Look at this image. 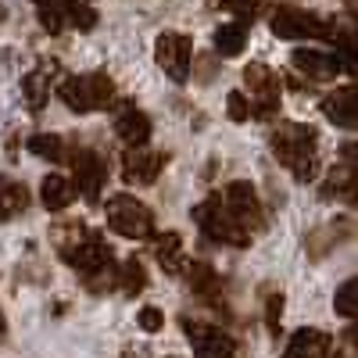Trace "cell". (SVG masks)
<instances>
[{
    "mask_svg": "<svg viewBox=\"0 0 358 358\" xmlns=\"http://www.w3.org/2000/svg\"><path fill=\"white\" fill-rule=\"evenodd\" d=\"M268 147L283 169H290V176L297 183H312L319 176V133L305 122H276Z\"/></svg>",
    "mask_w": 358,
    "mask_h": 358,
    "instance_id": "6da1fadb",
    "label": "cell"
},
{
    "mask_svg": "<svg viewBox=\"0 0 358 358\" xmlns=\"http://www.w3.org/2000/svg\"><path fill=\"white\" fill-rule=\"evenodd\" d=\"M50 241H54L57 255L65 258V265L76 268L79 276H90L94 268H101L104 262H111V248H108V241H104V233L86 229L79 219L57 222V226L50 229Z\"/></svg>",
    "mask_w": 358,
    "mask_h": 358,
    "instance_id": "7a4b0ae2",
    "label": "cell"
},
{
    "mask_svg": "<svg viewBox=\"0 0 358 358\" xmlns=\"http://www.w3.org/2000/svg\"><path fill=\"white\" fill-rule=\"evenodd\" d=\"M57 97L65 101V108H72L76 115L86 111H101L115 101V83L104 72H86V76H65L57 83Z\"/></svg>",
    "mask_w": 358,
    "mask_h": 358,
    "instance_id": "3957f363",
    "label": "cell"
},
{
    "mask_svg": "<svg viewBox=\"0 0 358 358\" xmlns=\"http://www.w3.org/2000/svg\"><path fill=\"white\" fill-rule=\"evenodd\" d=\"M268 29H273L280 40H334V33H337L334 22H326L315 11L294 8V4H280L268 15Z\"/></svg>",
    "mask_w": 358,
    "mask_h": 358,
    "instance_id": "277c9868",
    "label": "cell"
},
{
    "mask_svg": "<svg viewBox=\"0 0 358 358\" xmlns=\"http://www.w3.org/2000/svg\"><path fill=\"white\" fill-rule=\"evenodd\" d=\"M190 219L201 226V233L208 236V241H215V244H226V248H248L251 244V233H244L241 226L233 222V215L226 212V204H222L219 194H212V197H204L201 204H194Z\"/></svg>",
    "mask_w": 358,
    "mask_h": 358,
    "instance_id": "5b68a950",
    "label": "cell"
},
{
    "mask_svg": "<svg viewBox=\"0 0 358 358\" xmlns=\"http://www.w3.org/2000/svg\"><path fill=\"white\" fill-rule=\"evenodd\" d=\"M108 229L126 236V241H151L155 236V215H151V208L140 204L133 194H115L108 201Z\"/></svg>",
    "mask_w": 358,
    "mask_h": 358,
    "instance_id": "8992f818",
    "label": "cell"
},
{
    "mask_svg": "<svg viewBox=\"0 0 358 358\" xmlns=\"http://www.w3.org/2000/svg\"><path fill=\"white\" fill-rule=\"evenodd\" d=\"M222 204L244 233H262L265 229V212H262L258 190L248 183V179H233V183L222 190Z\"/></svg>",
    "mask_w": 358,
    "mask_h": 358,
    "instance_id": "52a82bcc",
    "label": "cell"
},
{
    "mask_svg": "<svg viewBox=\"0 0 358 358\" xmlns=\"http://www.w3.org/2000/svg\"><path fill=\"white\" fill-rule=\"evenodd\" d=\"M244 86H248V101L255 108V118H276V111H280V76L262 62H251L244 69Z\"/></svg>",
    "mask_w": 358,
    "mask_h": 358,
    "instance_id": "ba28073f",
    "label": "cell"
},
{
    "mask_svg": "<svg viewBox=\"0 0 358 358\" xmlns=\"http://www.w3.org/2000/svg\"><path fill=\"white\" fill-rule=\"evenodd\" d=\"M183 334L194 348V358H236V344L226 330H219L215 322H204V319H183Z\"/></svg>",
    "mask_w": 358,
    "mask_h": 358,
    "instance_id": "9c48e42d",
    "label": "cell"
},
{
    "mask_svg": "<svg viewBox=\"0 0 358 358\" xmlns=\"http://www.w3.org/2000/svg\"><path fill=\"white\" fill-rule=\"evenodd\" d=\"M155 57L162 72L172 79V83H187L190 79V69H194V43L187 33H162L158 43H155Z\"/></svg>",
    "mask_w": 358,
    "mask_h": 358,
    "instance_id": "30bf717a",
    "label": "cell"
},
{
    "mask_svg": "<svg viewBox=\"0 0 358 358\" xmlns=\"http://www.w3.org/2000/svg\"><path fill=\"white\" fill-rule=\"evenodd\" d=\"M69 165H72V187L86 197V201H101V190H104V179H108V165L97 151H90V147H76L69 155Z\"/></svg>",
    "mask_w": 358,
    "mask_h": 358,
    "instance_id": "8fae6325",
    "label": "cell"
},
{
    "mask_svg": "<svg viewBox=\"0 0 358 358\" xmlns=\"http://www.w3.org/2000/svg\"><path fill=\"white\" fill-rule=\"evenodd\" d=\"M165 165H169V155L136 143V147H129V151L122 155V179L126 183H136V187H151L155 179L162 176Z\"/></svg>",
    "mask_w": 358,
    "mask_h": 358,
    "instance_id": "7c38bea8",
    "label": "cell"
},
{
    "mask_svg": "<svg viewBox=\"0 0 358 358\" xmlns=\"http://www.w3.org/2000/svg\"><path fill=\"white\" fill-rule=\"evenodd\" d=\"M57 72H62V69H57V62H43V65H36L33 72H29V76L22 79L18 94H22V104H25L29 111L47 108V97H50V90H54Z\"/></svg>",
    "mask_w": 358,
    "mask_h": 358,
    "instance_id": "4fadbf2b",
    "label": "cell"
},
{
    "mask_svg": "<svg viewBox=\"0 0 358 358\" xmlns=\"http://www.w3.org/2000/svg\"><path fill=\"white\" fill-rule=\"evenodd\" d=\"M290 65L301 72L305 79H315V83H326V79H334L341 72V62H337V54H326V50H294L290 54Z\"/></svg>",
    "mask_w": 358,
    "mask_h": 358,
    "instance_id": "5bb4252c",
    "label": "cell"
},
{
    "mask_svg": "<svg viewBox=\"0 0 358 358\" xmlns=\"http://www.w3.org/2000/svg\"><path fill=\"white\" fill-rule=\"evenodd\" d=\"M348 236H351V219L341 215V219H334V222H326V226L312 229L308 241H305V251H308V258H326L337 244H344Z\"/></svg>",
    "mask_w": 358,
    "mask_h": 358,
    "instance_id": "9a60e30c",
    "label": "cell"
},
{
    "mask_svg": "<svg viewBox=\"0 0 358 358\" xmlns=\"http://www.w3.org/2000/svg\"><path fill=\"white\" fill-rule=\"evenodd\" d=\"M283 358H334V341H330V334L305 326V330H297L290 337Z\"/></svg>",
    "mask_w": 358,
    "mask_h": 358,
    "instance_id": "2e32d148",
    "label": "cell"
},
{
    "mask_svg": "<svg viewBox=\"0 0 358 358\" xmlns=\"http://www.w3.org/2000/svg\"><path fill=\"white\" fill-rule=\"evenodd\" d=\"M187 280H190V290L201 297V301H208L212 308H226V301H222V280H219V273L208 262H190Z\"/></svg>",
    "mask_w": 358,
    "mask_h": 358,
    "instance_id": "e0dca14e",
    "label": "cell"
},
{
    "mask_svg": "<svg viewBox=\"0 0 358 358\" xmlns=\"http://www.w3.org/2000/svg\"><path fill=\"white\" fill-rule=\"evenodd\" d=\"M115 133H118V140L129 143V147L147 143V140H151V118H147L140 108L126 104V108H118V115H115Z\"/></svg>",
    "mask_w": 358,
    "mask_h": 358,
    "instance_id": "ac0fdd59",
    "label": "cell"
},
{
    "mask_svg": "<svg viewBox=\"0 0 358 358\" xmlns=\"http://www.w3.org/2000/svg\"><path fill=\"white\" fill-rule=\"evenodd\" d=\"M322 115L330 118L334 126H341V129H355V86L348 83V86H341V90H334L330 97H322Z\"/></svg>",
    "mask_w": 358,
    "mask_h": 358,
    "instance_id": "d6986e66",
    "label": "cell"
},
{
    "mask_svg": "<svg viewBox=\"0 0 358 358\" xmlns=\"http://www.w3.org/2000/svg\"><path fill=\"white\" fill-rule=\"evenodd\" d=\"M155 258L169 276H179L183 273V262H187L183 258V236L176 229H165L162 236H155Z\"/></svg>",
    "mask_w": 358,
    "mask_h": 358,
    "instance_id": "ffe728a7",
    "label": "cell"
},
{
    "mask_svg": "<svg viewBox=\"0 0 358 358\" xmlns=\"http://www.w3.org/2000/svg\"><path fill=\"white\" fill-rule=\"evenodd\" d=\"M322 197H344L348 204L355 201V158H344L341 165H334V172L326 176V183L319 187Z\"/></svg>",
    "mask_w": 358,
    "mask_h": 358,
    "instance_id": "44dd1931",
    "label": "cell"
},
{
    "mask_svg": "<svg viewBox=\"0 0 358 358\" xmlns=\"http://www.w3.org/2000/svg\"><path fill=\"white\" fill-rule=\"evenodd\" d=\"M40 197L43 204L50 208V212H65V208L72 204L76 197V187H72V179L69 176H43V187H40Z\"/></svg>",
    "mask_w": 358,
    "mask_h": 358,
    "instance_id": "7402d4cb",
    "label": "cell"
},
{
    "mask_svg": "<svg viewBox=\"0 0 358 358\" xmlns=\"http://www.w3.org/2000/svg\"><path fill=\"white\" fill-rule=\"evenodd\" d=\"M25 147H29L36 158H47V162H54V165L69 162V155H72V147L57 136V133H36V136H29Z\"/></svg>",
    "mask_w": 358,
    "mask_h": 358,
    "instance_id": "603a6c76",
    "label": "cell"
},
{
    "mask_svg": "<svg viewBox=\"0 0 358 358\" xmlns=\"http://www.w3.org/2000/svg\"><path fill=\"white\" fill-rule=\"evenodd\" d=\"M29 208V187L25 183H0V222L22 215Z\"/></svg>",
    "mask_w": 358,
    "mask_h": 358,
    "instance_id": "cb8c5ba5",
    "label": "cell"
},
{
    "mask_svg": "<svg viewBox=\"0 0 358 358\" xmlns=\"http://www.w3.org/2000/svg\"><path fill=\"white\" fill-rule=\"evenodd\" d=\"M248 47V29L241 22H229V25H219L215 29V50L222 57H236Z\"/></svg>",
    "mask_w": 358,
    "mask_h": 358,
    "instance_id": "d4e9b609",
    "label": "cell"
},
{
    "mask_svg": "<svg viewBox=\"0 0 358 358\" xmlns=\"http://www.w3.org/2000/svg\"><path fill=\"white\" fill-rule=\"evenodd\" d=\"M143 287H147V273H143V265L136 258H129L126 265H118V290H126L129 297H136V294H143Z\"/></svg>",
    "mask_w": 358,
    "mask_h": 358,
    "instance_id": "484cf974",
    "label": "cell"
},
{
    "mask_svg": "<svg viewBox=\"0 0 358 358\" xmlns=\"http://www.w3.org/2000/svg\"><path fill=\"white\" fill-rule=\"evenodd\" d=\"M65 11V22H72L76 29H94L97 25V11L90 8V0H57Z\"/></svg>",
    "mask_w": 358,
    "mask_h": 358,
    "instance_id": "4316f807",
    "label": "cell"
},
{
    "mask_svg": "<svg viewBox=\"0 0 358 358\" xmlns=\"http://www.w3.org/2000/svg\"><path fill=\"white\" fill-rule=\"evenodd\" d=\"M86 290H94V294H108V290H118V265L115 262H104L101 268H94L90 276H83Z\"/></svg>",
    "mask_w": 358,
    "mask_h": 358,
    "instance_id": "83f0119b",
    "label": "cell"
},
{
    "mask_svg": "<svg viewBox=\"0 0 358 358\" xmlns=\"http://www.w3.org/2000/svg\"><path fill=\"white\" fill-rule=\"evenodd\" d=\"M36 15H40V25L47 29L50 36H57V33L69 25V22H65V11H62V4H57V0H36Z\"/></svg>",
    "mask_w": 358,
    "mask_h": 358,
    "instance_id": "f1b7e54d",
    "label": "cell"
},
{
    "mask_svg": "<svg viewBox=\"0 0 358 358\" xmlns=\"http://www.w3.org/2000/svg\"><path fill=\"white\" fill-rule=\"evenodd\" d=\"M334 308H337L341 319H355V315H358V290H355V280H344V283L337 287Z\"/></svg>",
    "mask_w": 358,
    "mask_h": 358,
    "instance_id": "f546056e",
    "label": "cell"
},
{
    "mask_svg": "<svg viewBox=\"0 0 358 358\" xmlns=\"http://www.w3.org/2000/svg\"><path fill=\"white\" fill-rule=\"evenodd\" d=\"M226 115L233 118V122H248V118H255V108H251L244 90H233V94L226 97Z\"/></svg>",
    "mask_w": 358,
    "mask_h": 358,
    "instance_id": "4dcf8cb0",
    "label": "cell"
},
{
    "mask_svg": "<svg viewBox=\"0 0 358 358\" xmlns=\"http://www.w3.org/2000/svg\"><path fill=\"white\" fill-rule=\"evenodd\" d=\"M280 315H283V294L268 290L265 294V326H268V334H280Z\"/></svg>",
    "mask_w": 358,
    "mask_h": 358,
    "instance_id": "1f68e13d",
    "label": "cell"
},
{
    "mask_svg": "<svg viewBox=\"0 0 358 358\" xmlns=\"http://www.w3.org/2000/svg\"><path fill=\"white\" fill-rule=\"evenodd\" d=\"M334 40H337V62H341V69L344 72H355V43H351V29H344V33H334Z\"/></svg>",
    "mask_w": 358,
    "mask_h": 358,
    "instance_id": "d6a6232c",
    "label": "cell"
},
{
    "mask_svg": "<svg viewBox=\"0 0 358 358\" xmlns=\"http://www.w3.org/2000/svg\"><path fill=\"white\" fill-rule=\"evenodd\" d=\"M136 322H140L143 334H158L162 326H165V315H162V308H155V305H143L140 315H136Z\"/></svg>",
    "mask_w": 358,
    "mask_h": 358,
    "instance_id": "836d02e7",
    "label": "cell"
},
{
    "mask_svg": "<svg viewBox=\"0 0 358 358\" xmlns=\"http://www.w3.org/2000/svg\"><path fill=\"white\" fill-rule=\"evenodd\" d=\"M219 8H226L236 18H251L255 8H258V0H219Z\"/></svg>",
    "mask_w": 358,
    "mask_h": 358,
    "instance_id": "e575fe53",
    "label": "cell"
},
{
    "mask_svg": "<svg viewBox=\"0 0 358 358\" xmlns=\"http://www.w3.org/2000/svg\"><path fill=\"white\" fill-rule=\"evenodd\" d=\"M0 22H4V4H0Z\"/></svg>",
    "mask_w": 358,
    "mask_h": 358,
    "instance_id": "d590c367",
    "label": "cell"
},
{
    "mask_svg": "<svg viewBox=\"0 0 358 358\" xmlns=\"http://www.w3.org/2000/svg\"><path fill=\"white\" fill-rule=\"evenodd\" d=\"M348 4H351V0H348Z\"/></svg>",
    "mask_w": 358,
    "mask_h": 358,
    "instance_id": "8d00e7d4",
    "label": "cell"
}]
</instances>
